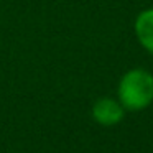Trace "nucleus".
<instances>
[{
	"label": "nucleus",
	"instance_id": "f03ea898",
	"mask_svg": "<svg viewBox=\"0 0 153 153\" xmlns=\"http://www.w3.org/2000/svg\"><path fill=\"white\" fill-rule=\"evenodd\" d=\"M125 115L123 105L115 99L110 97H102L92 105V117L97 123L104 127L117 125Z\"/></svg>",
	"mask_w": 153,
	"mask_h": 153
},
{
	"label": "nucleus",
	"instance_id": "7ed1b4c3",
	"mask_svg": "<svg viewBox=\"0 0 153 153\" xmlns=\"http://www.w3.org/2000/svg\"><path fill=\"white\" fill-rule=\"evenodd\" d=\"M135 33L140 45L153 54V8L143 10L135 20Z\"/></svg>",
	"mask_w": 153,
	"mask_h": 153
},
{
	"label": "nucleus",
	"instance_id": "f257e3e1",
	"mask_svg": "<svg viewBox=\"0 0 153 153\" xmlns=\"http://www.w3.org/2000/svg\"><path fill=\"white\" fill-rule=\"evenodd\" d=\"M119 102L127 110H142L153 102V76L145 69H130L119 82Z\"/></svg>",
	"mask_w": 153,
	"mask_h": 153
}]
</instances>
